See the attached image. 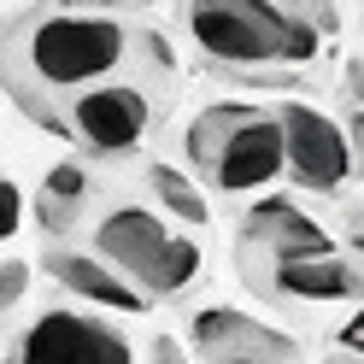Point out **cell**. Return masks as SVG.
<instances>
[{"label":"cell","mask_w":364,"mask_h":364,"mask_svg":"<svg viewBox=\"0 0 364 364\" xmlns=\"http://www.w3.org/2000/svg\"><path fill=\"white\" fill-rule=\"evenodd\" d=\"M129 48L135 30L112 12H71V6L18 12L0 30V82L24 112L53 124L59 106H71L82 88L118 77Z\"/></svg>","instance_id":"cell-1"},{"label":"cell","mask_w":364,"mask_h":364,"mask_svg":"<svg viewBox=\"0 0 364 364\" xmlns=\"http://www.w3.org/2000/svg\"><path fill=\"white\" fill-rule=\"evenodd\" d=\"M317 24H329L294 6H259V0H206L182 12V30L218 71L230 77H264V71H300L317 59Z\"/></svg>","instance_id":"cell-2"},{"label":"cell","mask_w":364,"mask_h":364,"mask_svg":"<svg viewBox=\"0 0 364 364\" xmlns=\"http://www.w3.org/2000/svg\"><path fill=\"white\" fill-rule=\"evenodd\" d=\"M182 147H188L194 171L206 176L212 194H253L282 176L277 112L253 100H218L206 112H194Z\"/></svg>","instance_id":"cell-3"},{"label":"cell","mask_w":364,"mask_h":364,"mask_svg":"<svg viewBox=\"0 0 364 364\" xmlns=\"http://www.w3.org/2000/svg\"><path fill=\"white\" fill-rule=\"evenodd\" d=\"M95 259L112 264L118 277L141 294V300H176L200 282L206 253L194 235L171 230L159 212L147 206H112L95 230Z\"/></svg>","instance_id":"cell-4"},{"label":"cell","mask_w":364,"mask_h":364,"mask_svg":"<svg viewBox=\"0 0 364 364\" xmlns=\"http://www.w3.org/2000/svg\"><path fill=\"white\" fill-rule=\"evenodd\" d=\"M53 129L71 135V141L88 147L95 159H129L153 129V95L141 82H129V77L95 82L53 118Z\"/></svg>","instance_id":"cell-5"},{"label":"cell","mask_w":364,"mask_h":364,"mask_svg":"<svg viewBox=\"0 0 364 364\" xmlns=\"http://www.w3.org/2000/svg\"><path fill=\"white\" fill-rule=\"evenodd\" d=\"M277 135H282V176H294L300 194H347V182H353V135L341 129L323 106L282 100L277 106Z\"/></svg>","instance_id":"cell-6"},{"label":"cell","mask_w":364,"mask_h":364,"mask_svg":"<svg viewBox=\"0 0 364 364\" xmlns=\"http://www.w3.org/2000/svg\"><path fill=\"white\" fill-rule=\"evenodd\" d=\"M6 364H135V347L118 323L77 306H48L18 329Z\"/></svg>","instance_id":"cell-7"},{"label":"cell","mask_w":364,"mask_h":364,"mask_svg":"<svg viewBox=\"0 0 364 364\" xmlns=\"http://www.w3.org/2000/svg\"><path fill=\"white\" fill-rule=\"evenodd\" d=\"M323 253H335L329 230L300 206V200H288V194H264L259 206L241 218V259H247V277L277 270V264H294V259H323Z\"/></svg>","instance_id":"cell-8"},{"label":"cell","mask_w":364,"mask_h":364,"mask_svg":"<svg viewBox=\"0 0 364 364\" xmlns=\"http://www.w3.org/2000/svg\"><path fill=\"white\" fill-rule=\"evenodd\" d=\"M188 341L200 347L206 364H294V358H300L294 335L270 329V323H259V317H247V311H235V306L194 311Z\"/></svg>","instance_id":"cell-9"},{"label":"cell","mask_w":364,"mask_h":364,"mask_svg":"<svg viewBox=\"0 0 364 364\" xmlns=\"http://www.w3.org/2000/svg\"><path fill=\"white\" fill-rule=\"evenodd\" d=\"M253 282L270 288L277 300H294V306H341L358 294V264L347 253H323V259H294L277 270H259Z\"/></svg>","instance_id":"cell-10"},{"label":"cell","mask_w":364,"mask_h":364,"mask_svg":"<svg viewBox=\"0 0 364 364\" xmlns=\"http://www.w3.org/2000/svg\"><path fill=\"white\" fill-rule=\"evenodd\" d=\"M48 270H53V282L59 288H71L77 300H95L106 311H147V300L135 294L112 264H100L95 253H77V247H53L48 253Z\"/></svg>","instance_id":"cell-11"},{"label":"cell","mask_w":364,"mask_h":364,"mask_svg":"<svg viewBox=\"0 0 364 364\" xmlns=\"http://www.w3.org/2000/svg\"><path fill=\"white\" fill-rule=\"evenodd\" d=\"M88 206V171L77 165V159H65V165H53L48 176H41V188H36V218H41V230H77V218Z\"/></svg>","instance_id":"cell-12"},{"label":"cell","mask_w":364,"mask_h":364,"mask_svg":"<svg viewBox=\"0 0 364 364\" xmlns=\"http://www.w3.org/2000/svg\"><path fill=\"white\" fill-rule=\"evenodd\" d=\"M147 188L159 194V206H165L176 223H188V230H200V223L212 218V200L200 194V188H194V182L182 176L176 165H153V171H147Z\"/></svg>","instance_id":"cell-13"},{"label":"cell","mask_w":364,"mask_h":364,"mask_svg":"<svg viewBox=\"0 0 364 364\" xmlns=\"http://www.w3.org/2000/svg\"><path fill=\"white\" fill-rule=\"evenodd\" d=\"M18 230H24V188L0 171V241H12Z\"/></svg>","instance_id":"cell-14"},{"label":"cell","mask_w":364,"mask_h":364,"mask_svg":"<svg viewBox=\"0 0 364 364\" xmlns=\"http://www.w3.org/2000/svg\"><path fill=\"white\" fill-rule=\"evenodd\" d=\"M30 294V264L24 259H0V317Z\"/></svg>","instance_id":"cell-15"},{"label":"cell","mask_w":364,"mask_h":364,"mask_svg":"<svg viewBox=\"0 0 364 364\" xmlns=\"http://www.w3.org/2000/svg\"><path fill=\"white\" fill-rule=\"evenodd\" d=\"M153 364H188V347L176 335H153Z\"/></svg>","instance_id":"cell-16"}]
</instances>
